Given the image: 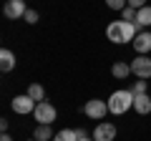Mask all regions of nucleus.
Returning <instances> with one entry per match:
<instances>
[{
  "label": "nucleus",
  "mask_w": 151,
  "mask_h": 141,
  "mask_svg": "<svg viewBox=\"0 0 151 141\" xmlns=\"http://www.w3.org/2000/svg\"><path fill=\"white\" fill-rule=\"evenodd\" d=\"M129 109H134V93L131 91L121 88V91H113L111 96H108V111H111L113 116L126 114Z\"/></svg>",
  "instance_id": "2"
},
{
  "label": "nucleus",
  "mask_w": 151,
  "mask_h": 141,
  "mask_svg": "<svg viewBox=\"0 0 151 141\" xmlns=\"http://www.w3.org/2000/svg\"><path fill=\"white\" fill-rule=\"evenodd\" d=\"M33 139L35 141H53V131L48 124H38V129L33 131Z\"/></svg>",
  "instance_id": "13"
},
{
  "label": "nucleus",
  "mask_w": 151,
  "mask_h": 141,
  "mask_svg": "<svg viewBox=\"0 0 151 141\" xmlns=\"http://www.w3.org/2000/svg\"><path fill=\"white\" fill-rule=\"evenodd\" d=\"M28 10L25 0H8L5 8H3V13H5V18H10V20H18V18H23Z\"/></svg>",
  "instance_id": "7"
},
{
  "label": "nucleus",
  "mask_w": 151,
  "mask_h": 141,
  "mask_svg": "<svg viewBox=\"0 0 151 141\" xmlns=\"http://www.w3.org/2000/svg\"><path fill=\"white\" fill-rule=\"evenodd\" d=\"M83 114H86L88 119H93V121H101L106 114H111V111H108V101L91 98V101H86V106H83Z\"/></svg>",
  "instance_id": "3"
},
{
  "label": "nucleus",
  "mask_w": 151,
  "mask_h": 141,
  "mask_svg": "<svg viewBox=\"0 0 151 141\" xmlns=\"http://www.w3.org/2000/svg\"><path fill=\"white\" fill-rule=\"evenodd\" d=\"M121 15H124V20H126V23H136V15H139V10H136V8H124V10H121Z\"/></svg>",
  "instance_id": "17"
},
{
  "label": "nucleus",
  "mask_w": 151,
  "mask_h": 141,
  "mask_svg": "<svg viewBox=\"0 0 151 141\" xmlns=\"http://www.w3.org/2000/svg\"><path fill=\"white\" fill-rule=\"evenodd\" d=\"M111 73H113V78H129V76H131V63L116 60V63L111 65Z\"/></svg>",
  "instance_id": "12"
},
{
  "label": "nucleus",
  "mask_w": 151,
  "mask_h": 141,
  "mask_svg": "<svg viewBox=\"0 0 151 141\" xmlns=\"http://www.w3.org/2000/svg\"><path fill=\"white\" fill-rule=\"evenodd\" d=\"M28 96L33 98V101H45V91H43V86H40V83H30V86H28Z\"/></svg>",
  "instance_id": "15"
},
{
  "label": "nucleus",
  "mask_w": 151,
  "mask_h": 141,
  "mask_svg": "<svg viewBox=\"0 0 151 141\" xmlns=\"http://www.w3.org/2000/svg\"><path fill=\"white\" fill-rule=\"evenodd\" d=\"M131 73L141 81L151 78V58L149 55H136V60H131Z\"/></svg>",
  "instance_id": "5"
},
{
  "label": "nucleus",
  "mask_w": 151,
  "mask_h": 141,
  "mask_svg": "<svg viewBox=\"0 0 151 141\" xmlns=\"http://www.w3.org/2000/svg\"><path fill=\"white\" fill-rule=\"evenodd\" d=\"M13 68H15V53L8 50V48H3L0 50V70H3V73H10Z\"/></svg>",
  "instance_id": "11"
},
{
  "label": "nucleus",
  "mask_w": 151,
  "mask_h": 141,
  "mask_svg": "<svg viewBox=\"0 0 151 141\" xmlns=\"http://www.w3.org/2000/svg\"><path fill=\"white\" fill-rule=\"evenodd\" d=\"M113 139H116V124L103 121V124L96 126V131H93V141H113Z\"/></svg>",
  "instance_id": "8"
},
{
  "label": "nucleus",
  "mask_w": 151,
  "mask_h": 141,
  "mask_svg": "<svg viewBox=\"0 0 151 141\" xmlns=\"http://www.w3.org/2000/svg\"><path fill=\"white\" fill-rule=\"evenodd\" d=\"M136 23H126V20H113L106 28V38L111 43H134V38L139 35L136 33Z\"/></svg>",
  "instance_id": "1"
},
{
  "label": "nucleus",
  "mask_w": 151,
  "mask_h": 141,
  "mask_svg": "<svg viewBox=\"0 0 151 141\" xmlns=\"http://www.w3.org/2000/svg\"><path fill=\"white\" fill-rule=\"evenodd\" d=\"M129 8H136V10H141V8H146V0H129Z\"/></svg>",
  "instance_id": "21"
},
{
  "label": "nucleus",
  "mask_w": 151,
  "mask_h": 141,
  "mask_svg": "<svg viewBox=\"0 0 151 141\" xmlns=\"http://www.w3.org/2000/svg\"><path fill=\"white\" fill-rule=\"evenodd\" d=\"M23 20H25V23H30V25H35V23H38V13L28 8V10H25V15H23Z\"/></svg>",
  "instance_id": "19"
},
{
  "label": "nucleus",
  "mask_w": 151,
  "mask_h": 141,
  "mask_svg": "<svg viewBox=\"0 0 151 141\" xmlns=\"http://www.w3.org/2000/svg\"><path fill=\"white\" fill-rule=\"evenodd\" d=\"M53 141H78V134H76V129H63L53 136Z\"/></svg>",
  "instance_id": "16"
},
{
  "label": "nucleus",
  "mask_w": 151,
  "mask_h": 141,
  "mask_svg": "<svg viewBox=\"0 0 151 141\" xmlns=\"http://www.w3.org/2000/svg\"><path fill=\"white\" fill-rule=\"evenodd\" d=\"M136 25H139V28L151 25V5H146V8L139 10V15H136Z\"/></svg>",
  "instance_id": "14"
},
{
  "label": "nucleus",
  "mask_w": 151,
  "mask_h": 141,
  "mask_svg": "<svg viewBox=\"0 0 151 141\" xmlns=\"http://www.w3.org/2000/svg\"><path fill=\"white\" fill-rule=\"evenodd\" d=\"M33 116H35L38 124H48V126H50V124L55 121V116H58V111H55V106H53L50 101H40V103L35 106V111H33Z\"/></svg>",
  "instance_id": "4"
},
{
  "label": "nucleus",
  "mask_w": 151,
  "mask_h": 141,
  "mask_svg": "<svg viewBox=\"0 0 151 141\" xmlns=\"http://www.w3.org/2000/svg\"><path fill=\"white\" fill-rule=\"evenodd\" d=\"M30 141H35V139H30Z\"/></svg>",
  "instance_id": "25"
},
{
  "label": "nucleus",
  "mask_w": 151,
  "mask_h": 141,
  "mask_svg": "<svg viewBox=\"0 0 151 141\" xmlns=\"http://www.w3.org/2000/svg\"><path fill=\"white\" fill-rule=\"evenodd\" d=\"M134 109H136V114H141V116L151 114V96H149V93H139V96H134Z\"/></svg>",
  "instance_id": "10"
},
{
  "label": "nucleus",
  "mask_w": 151,
  "mask_h": 141,
  "mask_svg": "<svg viewBox=\"0 0 151 141\" xmlns=\"http://www.w3.org/2000/svg\"><path fill=\"white\" fill-rule=\"evenodd\" d=\"M106 5L111 10H124V8H129V0H106Z\"/></svg>",
  "instance_id": "18"
},
{
  "label": "nucleus",
  "mask_w": 151,
  "mask_h": 141,
  "mask_svg": "<svg viewBox=\"0 0 151 141\" xmlns=\"http://www.w3.org/2000/svg\"><path fill=\"white\" fill-rule=\"evenodd\" d=\"M131 93L134 96H139V93H146V81H136L134 88H131Z\"/></svg>",
  "instance_id": "20"
},
{
  "label": "nucleus",
  "mask_w": 151,
  "mask_h": 141,
  "mask_svg": "<svg viewBox=\"0 0 151 141\" xmlns=\"http://www.w3.org/2000/svg\"><path fill=\"white\" fill-rule=\"evenodd\" d=\"M13 111H15V114H20V116H28V114H33V111H35V106L38 103L33 101L30 96H28V93H23V96H15L13 98Z\"/></svg>",
  "instance_id": "6"
},
{
  "label": "nucleus",
  "mask_w": 151,
  "mask_h": 141,
  "mask_svg": "<svg viewBox=\"0 0 151 141\" xmlns=\"http://www.w3.org/2000/svg\"><path fill=\"white\" fill-rule=\"evenodd\" d=\"M78 141H93V139H88V136H86V139H78Z\"/></svg>",
  "instance_id": "24"
},
{
  "label": "nucleus",
  "mask_w": 151,
  "mask_h": 141,
  "mask_svg": "<svg viewBox=\"0 0 151 141\" xmlns=\"http://www.w3.org/2000/svg\"><path fill=\"white\" fill-rule=\"evenodd\" d=\"M0 131H3V134H8V121H5V119L0 121Z\"/></svg>",
  "instance_id": "22"
},
{
  "label": "nucleus",
  "mask_w": 151,
  "mask_h": 141,
  "mask_svg": "<svg viewBox=\"0 0 151 141\" xmlns=\"http://www.w3.org/2000/svg\"><path fill=\"white\" fill-rule=\"evenodd\" d=\"M0 141H13V139H10L8 134H3V136H0Z\"/></svg>",
  "instance_id": "23"
},
{
  "label": "nucleus",
  "mask_w": 151,
  "mask_h": 141,
  "mask_svg": "<svg viewBox=\"0 0 151 141\" xmlns=\"http://www.w3.org/2000/svg\"><path fill=\"white\" fill-rule=\"evenodd\" d=\"M134 48H136V53H139V55H146L151 50V33L149 30H141L139 35L134 38Z\"/></svg>",
  "instance_id": "9"
}]
</instances>
